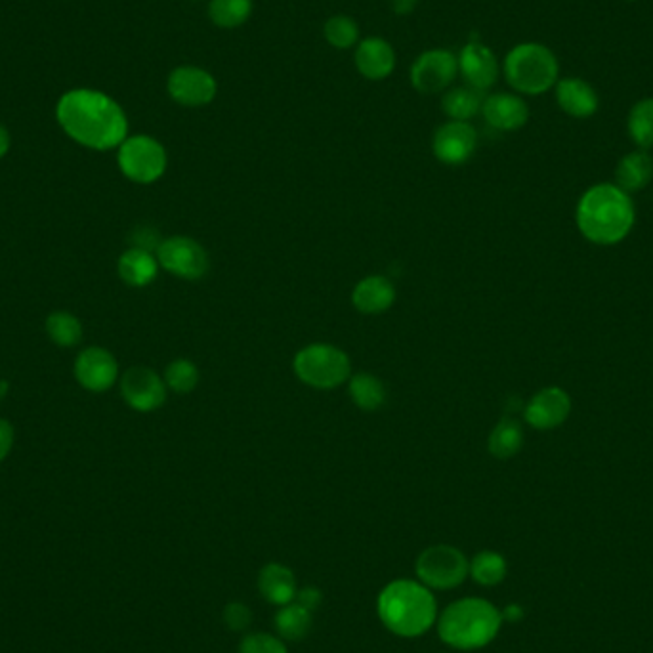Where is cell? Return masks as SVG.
<instances>
[{
    "label": "cell",
    "mask_w": 653,
    "mask_h": 653,
    "mask_svg": "<svg viewBox=\"0 0 653 653\" xmlns=\"http://www.w3.org/2000/svg\"><path fill=\"white\" fill-rule=\"evenodd\" d=\"M56 117L65 134L77 144L96 151L119 148L128 136L123 107L96 90H71L62 96Z\"/></svg>",
    "instance_id": "obj_1"
},
{
    "label": "cell",
    "mask_w": 653,
    "mask_h": 653,
    "mask_svg": "<svg viewBox=\"0 0 653 653\" xmlns=\"http://www.w3.org/2000/svg\"><path fill=\"white\" fill-rule=\"evenodd\" d=\"M634 224V205L627 191L613 184L590 188L579 201L577 226L596 245L623 241Z\"/></svg>",
    "instance_id": "obj_2"
},
{
    "label": "cell",
    "mask_w": 653,
    "mask_h": 653,
    "mask_svg": "<svg viewBox=\"0 0 653 653\" xmlns=\"http://www.w3.org/2000/svg\"><path fill=\"white\" fill-rule=\"evenodd\" d=\"M377 610L384 627L403 638H417L430 631L438 617L434 594L411 579L392 581L380 590Z\"/></svg>",
    "instance_id": "obj_3"
},
{
    "label": "cell",
    "mask_w": 653,
    "mask_h": 653,
    "mask_svg": "<svg viewBox=\"0 0 653 653\" xmlns=\"http://www.w3.org/2000/svg\"><path fill=\"white\" fill-rule=\"evenodd\" d=\"M501 625L503 615L491 602L464 598L445 608L438 621V634L455 650H480L495 640Z\"/></svg>",
    "instance_id": "obj_4"
},
{
    "label": "cell",
    "mask_w": 653,
    "mask_h": 653,
    "mask_svg": "<svg viewBox=\"0 0 653 653\" xmlns=\"http://www.w3.org/2000/svg\"><path fill=\"white\" fill-rule=\"evenodd\" d=\"M506 83L518 94L539 96L558 83V60L545 44L522 43L506 54L503 64Z\"/></svg>",
    "instance_id": "obj_5"
},
{
    "label": "cell",
    "mask_w": 653,
    "mask_h": 653,
    "mask_svg": "<svg viewBox=\"0 0 653 653\" xmlns=\"http://www.w3.org/2000/svg\"><path fill=\"white\" fill-rule=\"evenodd\" d=\"M293 369L298 379L316 390H335L350 379L352 363L337 346L310 344L295 356Z\"/></svg>",
    "instance_id": "obj_6"
},
{
    "label": "cell",
    "mask_w": 653,
    "mask_h": 653,
    "mask_svg": "<svg viewBox=\"0 0 653 653\" xmlns=\"http://www.w3.org/2000/svg\"><path fill=\"white\" fill-rule=\"evenodd\" d=\"M117 163L130 182L153 184L167 170V151L155 138L138 134L119 146Z\"/></svg>",
    "instance_id": "obj_7"
},
{
    "label": "cell",
    "mask_w": 653,
    "mask_h": 653,
    "mask_svg": "<svg viewBox=\"0 0 653 653\" xmlns=\"http://www.w3.org/2000/svg\"><path fill=\"white\" fill-rule=\"evenodd\" d=\"M468 560L459 548L449 545L428 547L417 558V577L428 589L449 590L459 587L468 575Z\"/></svg>",
    "instance_id": "obj_8"
},
{
    "label": "cell",
    "mask_w": 653,
    "mask_h": 653,
    "mask_svg": "<svg viewBox=\"0 0 653 653\" xmlns=\"http://www.w3.org/2000/svg\"><path fill=\"white\" fill-rule=\"evenodd\" d=\"M157 260L163 270L186 281H197L209 272L211 260L207 251L191 237L174 235L161 241Z\"/></svg>",
    "instance_id": "obj_9"
},
{
    "label": "cell",
    "mask_w": 653,
    "mask_h": 653,
    "mask_svg": "<svg viewBox=\"0 0 653 653\" xmlns=\"http://www.w3.org/2000/svg\"><path fill=\"white\" fill-rule=\"evenodd\" d=\"M459 75L457 56L445 48L426 50L411 65V85L421 94L447 90Z\"/></svg>",
    "instance_id": "obj_10"
},
{
    "label": "cell",
    "mask_w": 653,
    "mask_h": 653,
    "mask_svg": "<svg viewBox=\"0 0 653 653\" xmlns=\"http://www.w3.org/2000/svg\"><path fill=\"white\" fill-rule=\"evenodd\" d=\"M170 98L184 107L209 106L218 94V83L207 69L195 65L176 67L169 75Z\"/></svg>",
    "instance_id": "obj_11"
},
{
    "label": "cell",
    "mask_w": 653,
    "mask_h": 653,
    "mask_svg": "<svg viewBox=\"0 0 653 653\" xmlns=\"http://www.w3.org/2000/svg\"><path fill=\"white\" fill-rule=\"evenodd\" d=\"M121 394L130 409L151 413L167 401V384L149 367H130L121 377Z\"/></svg>",
    "instance_id": "obj_12"
},
{
    "label": "cell",
    "mask_w": 653,
    "mask_h": 653,
    "mask_svg": "<svg viewBox=\"0 0 653 653\" xmlns=\"http://www.w3.org/2000/svg\"><path fill=\"white\" fill-rule=\"evenodd\" d=\"M73 373L85 390L102 394L111 390L119 380V363L106 348L90 346L75 359Z\"/></svg>",
    "instance_id": "obj_13"
},
{
    "label": "cell",
    "mask_w": 653,
    "mask_h": 653,
    "mask_svg": "<svg viewBox=\"0 0 653 653\" xmlns=\"http://www.w3.org/2000/svg\"><path fill=\"white\" fill-rule=\"evenodd\" d=\"M476 146V128L464 121H447L436 130L432 140V151L436 159L449 167L464 165L474 155Z\"/></svg>",
    "instance_id": "obj_14"
},
{
    "label": "cell",
    "mask_w": 653,
    "mask_h": 653,
    "mask_svg": "<svg viewBox=\"0 0 653 653\" xmlns=\"http://www.w3.org/2000/svg\"><path fill=\"white\" fill-rule=\"evenodd\" d=\"M459 73L466 86L485 92L499 79V62L491 48L482 43H468L457 56Z\"/></svg>",
    "instance_id": "obj_15"
},
{
    "label": "cell",
    "mask_w": 653,
    "mask_h": 653,
    "mask_svg": "<svg viewBox=\"0 0 653 653\" xmlns=\"http://www.w3.org/2000/svg\"><path fill=\"white\" fill-rule=\"evenodd\" d=\"M569 413L571 400L568 394L558 386H550L529 400L524 415L529 426L537 430H552L568 421Z\"/></svg>",
    "instance_id": "obj_16"
},
{
    "label": "cell",
    "mask_w": 653,
    "mask_h": 653,
    "mask_svg": "<svg viewBox=\"0 0 653 653\" xmlns=\"http://www.w3.org/2000/svg\"><path fill=\"white\" fill-rule=\"evenodd\" d=\"M354 62L367 81H384L396 69V52L386 39L369 37L359 41Z\"/></svg>",
    "instance_id": "obj_17"
},
{
    "label": "cell",
    "mask_w": 653,
    "mask_h": 653,
    "mask_svg": "<svg viewBox=\"0 0 653 653\" xmlns=\"http://www.w3.org/2000/svg\"><path fill=\"white\" fill-rule=\"evenodd\" d=\"M482 115L487 125L503 132L520 130L529 119V107L518 94L497 92L484 98Z\"/></svg>",
    "instance_id": "obj_18"
},
{
    "label": "cell",
    "mask_w": 653,
    "mask_h": 653,
    "mask_svg": "<svg viewBox=\"0 0 653 653\" xmlns=\"http://www.w3.org/2000/svg\"><path fill=\"white\" fill-rule=\"evenodd\" d=\"M396 302V287L384 275H369L354 287L352 304L365 316H379Z\"/></svg>",
    "instance_id": "obj_19"
},
{
    "label": "cell",
    "mask_w": 653,
    "mask_h": 653,
    "mask_svg": "<svg viewBox=\"0 0 653 653\" xmlns=\"http://www.w3.org/2000/svg\"><path fill=\"white\" fill-rule=\"evenodd\" d=\"M556 102L573 119H587L598 109L596 90L583 79H562L556 83Z\"/></svg>",
    "instance_id": "obj_20"
},
{
    "label": "cell",
    "mask_w": 653,
    "mask_h": 653,
    "mask_svg": "<svg viewBox=\"0 0 653 653\" xmlns=\"http://www.w3.org/2000/svg\"><path fill=\"white\" fill-rule=\"evenodd\" d=\"M117 272L128 287L142 289L155 281V277L159 274V260L149 251L130 247L128 251L119 256Z\"/></svg>",
    "instance_id": "obj_21"
},
{
    "label": "cell",
    "mask_w": 653,
    "mask_h": 653,
    "mask_svg": "<svg viewBox=\"0 0 653 653\" xmlns=\"http://www.w3.org/2000/svg\"><path fill=\"white\" fill-rule=\"evenodd\" d=\"M260 594L275 606H287L295 600V573L281 564H268L260 569L258 575Z\"/></svg>",
    "instance_id": "obj_22"
},
{
    "label": "cell",
    "mask_w": 653,
    "mask_h": 653,
    "mask_svg": "<svg viewBox=\"0 0 653 653\" xmlns=\"http://www.w3.org/2000/svg\"><path fill=\"white\" fill-rule=\"evenodd\" d=\"M652 176V157L644 149H638V151H632L629 155H625L615 170L617 188H621L627 193L644 190L650 184Z\"/></svg>",
    "instance_id": "obj_23"
},
{
    "label": "cell",
    "mask_w": 653,
    "mask_h": 653,
    "mask_svg": "<svg viewBox=\"0 0 653 653\" xmlns=\"http://www.w3.org/2000/svg\"><path fill=\"white\" fill-rule=\"evenodd\" d=\"M482 104H484L482 92L470 86L451 88L443 94L442 98L443 113L451 121H464V123H468L482 111Z\"/></svg>",
    "instance_id": "obj_24"
},
{
    "label": "cell",
    "mask_w": 653,
    "mask_h": 653,
    "mask_svg": "<svg viewBox=\"0 0 653 653\" xmlns=\"http://www.w3.org/2000/svg\"><path fill=\"white\" fill-rule=\"evenodd\" d=\"M524 445V430L520 422L514 419H503L499 422L487 440V449L497 459H510L520 453Z\"/></svg>",
    "instance_id": "obj_25"
},
{
    "label": "cell",
    "mask_w": 653,
    "mask_h": 653,
    "mask_svg": "<svg viewBox=\"0 0 653 653\" xmlns=\"http://www.w3.org/2000/svg\"><path fill=\"white\" fill-rule=\"evenodd\" d=\"M46 335L60 348H75L83 340V323L71 312L58 310L46 317Z\"/></svg>",
    "instance_id": "obj_26"
},
{
    "label": "cell",
    "mask_w": 653,
    "mask_h": 653,
    "mask_svg": "<svg viewBox=\"0 0 653 653\" xmlns=\"http://www.w3.org/2000/svg\"><path fill=\"white\" fill-rule=\"evenodd\" d=\"M275 631L283 640L300 642L312 631V613L298 604L281 606L275 613Z\"/></svg>",
    "instance_id": "obj_27"
},
{
    "label": "cell",
    "mask_w": 653,
    "mask_h": 653,
    "mask_svg": "<svg viewBox=\"0 0 653 653\" xmlns=\"http://www.w3.org/2000/svg\"><path fill=\"white\" fill-rule=\"evenodd\" d=\"M253 16V0H211L209 18L220 29H237Z\"/></svg>",
    "instance_id": "obj_28"
},
{
    "label": "cell",
    "mask_w": 653,
    "mask_h": 653,
    "mask_svg": "<svg viewBox=\"0 0 653 653\" xmlns=\"http://www.w3.org/2000/svg\"><path fill=\"white\" fill-rule=\"evenodd\" d=\"M350 398L363 411H377L386 401V388L377 377L358 373L350 379Z\"/></svg>",
    "instance_id": "obj_29"
},
{
    "label": "cell",
    "mask_w": 653,
    "mask_h": 653,
    "mask_svg": "<svg viewBox=\"0 0 653 653\" xmlns=\"http://www.w3.org/2000/svg\"><path fill=\"white\" fill-rule=\"evenodd\" d=\"M627 128L638 148H653V98L640 100L632 106Z\"/></svg>",
    "instance_id": "obj_30"
},
{
    "label": "cell",
    "mask_w": 653,
    "mask_h": 653,
    "mask_svg": "<svg viewBox=\"0 0 653 653\" xmlns=\"http://www.w3.org/2000/svg\"><path fill=\"white\" fill-rule=\"evenodd\" d=\"M468 571L476 583L484 587H495L506 577V560L493 550H484L474 556Z\"/></svg>",
    "instance_id": "obj_31"
},
{
    "label": "cell",
    "mask_w": 653,
    "mask_h": 653,
    "mask_svg": "<svg viewBox=\"0 0 653 653\" xmlns=\"http://www.w3.org/2000/svg\"><path fill=\"white\" fill-rule=\"evenodd\" d=\"M323 35L327 43L337 50H348L359 43V25L350 16L337 14L323 25Z\"/></svg>",
    "instance_id": "obj_32"
},
{
    "label": "cell",
    "mask_w": 653,
    "mask_h": 653,
    "mask_svg": "<svg viewBox=\"0 0 653 653\" xmlns=\"http://www.w3.org/2000/svg\"><path fill=\"white\" fill-rule=\"evenodd\" d=\"M165 384L176 394H190L199 384V369L190 359H174L165 369Z\"/></svg>",
    "instance_id": "obj_33"
},
{
    "label": "cell",
    "mask_w": 653,
    "mask_h": 653,
    "mask_svg": "<svg viewBox=\"0 0 653 653\" xmlns=\"http://www.w3.org/2000/svg\"><path fill=\"white\" fill-rule=\"evenodd\" d=\"M239 653H287V646L277 636L266 632H254V634H247L241 640Z\"/></svg>",
    "instance_id": "obj_34"
},
{
    "label": "cell",
    "mask_w": 653,
    "mask_h": 653,
    "mask_svg": "<svg viewBox=\"0 0 653 653\" xmlns=\"http://www.w3.org/2000/svg\"><path fill=\"white\" fill-rule=\"evenodd\" d=\"M222 619H224V623H226V627H228L230 631L241 632L245 631V629L251 625V621H253V613H251V610H249L245 604H241V602H232V604H228V606L224 608Z\"/></svg>",
    "instance_id": "obj_35"
},
{
    "label": "cell",
    "mask_w": 653,
    "mask_h": 653,
    "mask_svg": "<svg viewBox=\"0 0 653 653\" xmlns=\"http://www.w3.org/2000/svg\"><path fill=\"white\" fill-rule=\"evenodd\" d=\"M296 604L302 606L304 610L316 611L319 606H321V600H323V594L321 590L316 589V587H306V589L298 590L296 592Z\"/></svg>",
    "instance_id": "obj_36"
},
{
    "label": "cell",
    "mask_w": 653,
    "mask_h": 653,
    "mask_svg": "<svg viewBox=\"0 0 653 653\" xmlns=\"http://www.w3.org/2000/svg\"><path fill=\"white\" fill-rule=\"evenodd\" d=\"M14 442H16L14 426L6 419H0V463L10 455Z\"/></svg>",
    "instance_id": "obj_37"
},
{
    "label": "cell",
    "mask_w": 653,
    "mask_h": 653,
    "mask_svg": "<svg viewBox=\"0 0 653 653\" xmlns=\"http://www.w3.org/2000/svg\"><path fill=\"white\" fill-rule=\"evenodd\" d=\"M134 247H138V249H144V251H157L159 249V245H161V241L157 239V232H153L151 228H140V230H136V233H134Z\"/></svg>",
    "instance_id": "obj_38"
},
{
    "label": "cell",
    "mask_w": 653,
    "mask_h": 653,
    "mask_svg": "<svg viewBox=\"0 0 653 653\" xmlns=\"http://www.w3.org/2000/svg\"><path fill=\"white\" fill-rule=\"evenodd\" d=\"M419 6V0H392V10L398 16H409Z\"/></svg>",
    "instance_id": "obj_39"
},
{
    "label": "cell",
    "mask_w": 653,
    "mask_h": 653,
    "mask_svg": "<svg viewBox=\"0 0 653 653\" xmlns=\"http://www.w3.org/2000/svg\"><path fill=\"white\" fill-rule=\"evenodd\" d=\"M501 615H503V621L516 623V621H520L524 617V610L520 606H516V604H510V606H506L505 610L501 611Z\"/></svg>",
    "instance_id": "obj_40"
},
{
    "label": "cell",
    "mask_w": 653,
    "mask_h": 653,
    "mask_svg": "<svg viewBox=\"0 0 653 653\" xmlns=\"http://www.w3.org/2000/svg\"><path fill=\"white\" fill-rule=\"evenodd\" d=\"M8 149H10V134L0 125V159L8 153Z\"/></svg>",
    "instance_id": "obj_41"
},
{
    "label": "cell",
    "mask_w": 653,
    "mask_h": 653,
    "mask_svg": "<svg viewBox=\"0 0 653 653\" xmlns=\"http://www.w3.org/2000/svg\"><path fill=\"white\" fill-rule=\"evenodd\" d=\"M8 394V382L6 380H0V400Z\"/></svg>",
    "instance_id": "obj_42"
}]
</instances>
